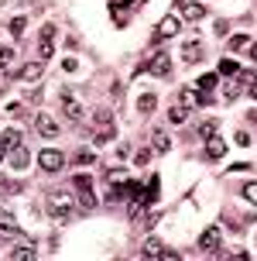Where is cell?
Wrapping results in <instances>:
<instances>
[{
    "label": "cell",
    "mask_w": 257,
    "mask_h": 261,
    "mask_svg": "<svg viewBox=\"0 0 257 261\" xmlns=\"http://www.w3.org/2000/svg\"><path fill=\"white\" fill-rule=\"evenodd\" d=\"M72 210H76L72 193H65V189H51V193H48V213L55 217V220H69Z\"/></svg>",
    "instance_id": "6da1fadb"
},
{
    "label": "cell",
    "mask_w": 257,
    "mask_h": 261,
    "mask_svg": "<svg viewBox=\"0 0 257 261\" xmlns=\"http://www.w3.org/2000/svg\"><path fill=\"white\" fill-rule=\"evenodd\" d=\"M72 186H76V196H79V203H82V206H96V196H93V179L90 175H82V172H79L76 179H72Z\"/></svg>",
    "instance_id": "7a4b0ae2"
},
{
    "label": "cell",
    "mask_w": 257,
    "mask_h": 261,
    "mask_svg": "<svg viewBox=\"0 0 257 261\" xmlns=\"http://www.w3.org/2000/svg\"><path fill=\"white\" fill-rule=\"evenodd\" d=\"M175 11H179V17H185V21H203L206 17V7L199 0H175Z\"/></svg>",
    "instance_id": "3957f363"
},
{
    "label": "cell",
    "mask_w": 257,
    "mask_h": 261,
    "mask_svg": "<svg viewBox=\"0 0 257 261\" xmlns=\"http://www.w3.org/2000/svg\"><path fill=\"white\" fill-rule=\"evenodd\" d=\"M38 165L45 172H62V165H65V155L59 151V148H45L38 155Z\"/></svg>",
    "instance_id": "277c9868"
},
{
    "label": "cell",
    "mask_w": 257,
    "mask_h": 261,
    "mask_svg": "<svg viewBox=\"0 0 257 261\" xmlns=\"http://www.w3.org/2000/svg\"><path fill=\"white\" fill-rule=\"evenodd\" d=\"M219 244H223V230H219V227H206L203 237H199V248H203L206 254H216Z\"/></svg>",
    "instance_id": "5b68a950"
},
{
    "label": "cell",
    "mask_w": 257,
    "mask_h": 261,
    "mask_svg": "<svg viewBox=\"0 0 257 261\" xmlns=\"http://www.w3.org/2000/svg\"><path fill=\"white\" fill-rule=\"evenodd\" d=\"M179 35V14H168V17H161V24H158V31H154V41H168Z\"/></svg>",
    "instance_id": "8992f818"
},
{
    "label": "cell",
    "mask_w": 257,
    "mask_h": 261,
    "mask_svg": "<svg viewBox=\"0 0 257 261\" xmlns=\"http://www.w3.org/2000/svg\"><path fill=\"white\" fill-rule=\"evenodd\" d=\"M7 162H11V169L14 172H24L27 169V162H31V155H27V148H11V155H7Z\"/></svg>",
    "instance_id": "52a82bcc"
},
{
    "label": "cell",
    "mask_w": 257,
    "mask_h": 261,
    "mask_svg": "<svg viewBox=\"0 0 257 261\" xmlns=\"http://www.w3.org/2000/svg\"><path fill=\"white\" fill-rule=\"evenodd\" d=\"M148 72H154V76H168V72H172V59H168L165 52H158L151 62H148Z\"/></svg>",
    "instance_id": "ba28073f"
},
{
    "label": "cell",
    "mask_w": 257,
    "mask_h": 261,
    "mask_svg": "<svg viewBox=\"0 0 257 261\" xmlns=\"http://www.w3.org/2000/svg\"><path fill=\"white\" fill-rule=\"evenodd\" d=\"M182 59H185V65L203 62V41H189V45H182Z\"/></svg>",
    "instance_id": "9c48e42d"
},
{
    "label": "cell",
    "mask_w": 257,
    "mask_h": 261,
    "mask_svg": "<svg viewBox=\"0 0 257 261\" xmlns=\"http://www.w3.org/2000/svg\"><path fill=\"white\" fill-rule=\"evenodd\" d=\"M17 144H21V130L7 127L4 134H0V158H4V151H11V148H17Z\"/></svg>",
    "instance_id": "30bf717a"
},
{
    "label": "cell",
    "mask_w": 257,
    "mask_h": 261,
    "mask_svg": "<svg viewBox=\"0 0 257 261\" xmlns=\"http://www.w3.org/2000/svg\"><path fill=\"white\" fill-rule=\"evenodd\" d=\"M209 100L213 96H203L199 90H182V103L185 107H209Z\"/></svg>",
    "instance_id": "8fae6325"
},
{
    "label": "cell",
    "mask_w": 257,
    "mask_h": 261,
    "mask_svg": "<svg viewBox=\"0 0 257 261\" xmlns=\"http://www.w3.org/2000/svg\"><path fill=\"white\" fill-rule=\"evenodd\" d=\"M216 83H219V72H206V76L195 79V86H199V93H203V96H209V93L216 90Z\"/></svg>",
    "instance_id": "7c38bea8"
},
{
    "label": "cell",
    "mask_w": 257,
    "mask_h": 261,
    "mask_svg": "<svg viewBox=\"0 0 257 261\" xmlns=\"http://www.w3.org/2000/svg\"><path fill=\"white\" fill-rule=\"evenodd\" d=\"M41 76H45L41 62H27V65H21V79H24V83H38Z\"/></svg>",
    "instance_id": "4fadbf2b"
},
{
    "label": "cell",
    "mask_w": 257,
    "mask_h": 261,
    "mask_svg": "<svg viewBox=\"0 0 257 261\" xmlns=\"http://www.w3.org/2000/svg\"><path fill=\"white\" fill-rule=\"evenodd\" d=\"M158 193H161V179H158V175H151V179H148V186H144V193H141V203H154V199H158Z\"/></svg>",
    "instance_id": "5bb4252c"
},
{
    "label": "cell",
    "mask_w": 257,
    "mask_h": 261,
    "mask_svg": "<svg viewBox=\"0 0 257 261\" xmlns=\"http://www.w3.org/2000/svg\"><path fill=\"white\" fill-rule=\"evenodd\" d=\"M35 124H38V130L45 134V138H55V134H59V124H55L48 114H38V120H35Z\"/></svg>",
    "instance_id": "9a60e30c"
},
{
    "label": "cell",
    "mask_w": 257,
    "mask_h": 261,
    "mask_svg": "<svg viewBox=\"0 0 257 261\" xmlns=\"http://www.w3.org/2000/svg\"><path fill=\"white\" fill-rule=\"evenodd\" d=\"M151 148L158 151V155H165L168 148H172V138H168L165 130H154V134H151Z\"/></svg>",
    "instance_id": "2e32d148"
},
{
    "label": "cell",
    "mask_w": 257,
    "mask_h": 261,
    "mask_svg": "<svg viewBox=\"0 0 257 261\" xmlns=\"http://www.w3.org/2000/svg\"><path fill=\"white\" fill-rule=\"evenodd\" d=\"M17 230L21 227H17V220H14L11 213H0V237H14Z\"/></svg>",
    "instance_id": "e0dca14e"
},
{
    "label": "cell",
    "mask_w": 257,
    "mask_h": 261,
    "mask_svg": "<svg viewBox=\"0 0 257 261\" xmlns=\"http://www.w3.org/2000/svg\"><path fill=\"white\" fill-rule=\"evenodd\" d=\"M223 151H226V144L219 141L216 134H213V138H206V155H209V158H223Z\"/></svg>",
    "instance_id": "ac0fdd59"
},
{
    "label": "cell",
    "mask_w": 257,
    "mask_h": 261,
    "mask_svg": "<svg viewBox=\"0 0 257 261\" xmlns=\"http://www.w3.org/2000/svg\"><path fill=\"white\" fill-rule=\"evenodd\" d=\"M106 182H110V186L117 189V186L130 182V172H127V169H110V172H106Z\"/></svg>",
    "instance_id": "d6986e66"
},
{
    "label": "cell",
    "mask_w": 257,
    "mask_h": 261,
    "mask_svg": "<svg viewBox=\"0 0 257 261\" xmlns=\"http://www.w3.org/2000/svg\"><path fill=\"white\" fill-rule=\"evenodd\" d=\"M65 117L69 120H82V107H79V100H72L69 93H65Z\"/></svg>",
    "instance_id": "ffe728a7"
},
{
    "label": "cell",
    "mask_w": 257,
    "mask_h": 261,
    "mask_svg": "<svg viewBox=\"0 0 257 261\" xmlns=\"http://www.w3.org/2000/svg\"><path fill=\"white\" fill-rule=\"evenodd\" d=\"M154 103H158V100H154V93H144L141 100H137V110H141V114H151Z\"/></svg>",
    "instance_id": "44dd1931"
},
{
    "label": "cell",
    "mask_w": 257,
    "mask_h": 261,
    "mask_svg": "<svg viewBox=\"0 0 257 261\" xmlns=\"http://www.w3.org/2000/svg\"><path fill=\"white\" fill-rule=\"evenodd\" d=\"M144 254H148V258H158V254H161V241H158V237H148V244H144Z\"/></svg>",
    "instance_id": "7402d4cb"
},
{
    "label": "cell",
    "mask_w": 257,
    "mask_h": 261,
    "mask_svg": "<svg viewBox=\"0 0 257 261\" xmlns=\"http://www.w3.org/2000/svg\"><path fill=\"white\" fill-rule=\"evenodd\" d=\"M7 28H11V35H14V38H21V35H24V28H27V17H14V21H11Z\"/></svg>",
    "instance_id": "603a6c76"
},
{
    "label": "cell",
    "mask_w": 257,
    "mask_h": 261,
    "mask_svg": "<svg viewBox=\"0 0 257 261\" xmlns=\"http://www.w3.org/2000/svg\"><path fill=\"white\" fill-rule=\"evenodd\" d=\"M11 65H14V48L0 45V69H11Z\"/></svg>",
    "instance_id": "cb8c5ba5"
},
{
    "label": "cell",
    "mask_w": 257,
    "mask_h": 261,
    "mask_svg": "<svg viewBox=\"0 0 257 261\" xmlns=\"http://www.w3.org/2000/svg\"><path fill=\"white\" fill-rule=\"evenodd\" d=\"M237 72H240V69H237L233 59H223V62H219V76H237Z\"/></svg>",
    "instance_id": "d4e9b609"
},
{
    "label": "cell",
    "mask_w": 257,
    "mask_h": 261,
    "mask_svg": "<svg viewBox=\"0 0 257 261\" xmlns=\"http://www.w3.org/2000/svg\"><path fill=\"white\" fill-rule=\"evenodd\" d=\"M185 117H189V110H182V107H172L168 110V120L172 124H185Z\"/></svg>",
    "instance_id": "484cf974"
},
{
    "label": "cell",
    "mask_w": 257,
    "mask_h": 261,
    "mask_svg": "<svg viewBox=\"0 0 257 261\" xmlns=\"http://www.w3.org/2000/svg\"><path fill=\"white\" fill-rule=\"evenodd\" d=\"M216 120H203V124H199V138H213V134H216Z\"/></svg>",
    "instance_id": "4316f807"
},
{
    "label": "cell",
    "mask_w": 257,
    "mask_h": 261,
    "mask_svg": "<svg viewBox=\"0 0 257 261\" xmlns=\"http://www.w3.org/2000/svg\"><path fill=\"white\" fill-rule=\"evenodd\" d=\"M110 138H113V124L106 120V124H103V127H100V134H96V144H106V141H110Z\"/></svg>",
    "instance_id": "83f0119b"
},
{
    "label": "cell",
    "mask_w": 257,
    "mask_h": 261,
    "mask_svg": "<svg viewBox=\"0 0 257 261\" xmlns=\"http://www.w3.org/2000/svg\"><path fill=\"white\" fill-rule=\"evenodd\" d=\"M0 189H4L7 196H17V193H21V186H17V182H11L7 175H0Z\"/></svg>",
    "instance_id": "f1b7e54d"
},
{
    "label": "cell",
    "mask_w": 257,
    "mask_h": 261,
    "mask_svg": "<svg viewBox=\"0 0 257 261\" xmlns=\"http://www.w3.org/2000/svg\"><path fill=\"white\" fill-rule=\"evenodd\" d=\"M230 48H233V52H240V48H250V38H247V35H233V38H230Z\"/></svg>",
    "instance_id": "f546056e"
},
{
    "label": "cell",
    "mask_w": 257,
    "mask_h": 261,
    "mask_svg": "<svg viewBox=\"0 0 257 261\" xmlns=\"http://www.w3.org/2000/svg\"><path fill=\"white\" fill-rule=\"evenodd\" d=\"M11 258H14V261H31V258H35V251H31V248H14Z\"/></svg>",
    "instance_id": "4dcf8cb0"
},
{
    "label": "cell",
    "mask_w": 257,
    "mask_h": 261,
    "mask_svg": "<svg viewBox=\"0 0 257 261\" xmlns=\"http://www.w3.org/2000/svg\"><path fill=\"white\" fill-rule=\"evenodd\" d=\"M240 90H244V83H240V76H237L230 86H226V100H237V96H240Z\"/></svg>",
    "instance_id": "1f68e13d"
},
{
    "label": "cell",
    "mask_w": 257,
    "mask_h": 261,
    "mask_svg": "<svg viewBox=\"0 0 257 261\" xmlns=\"http://www.w3.org/2000/svg\"><path fill=\"white\" fill-rule=\"evenodd\" d=\"M244 199H250V203H257V182H244Z\"/></svg>",
    "instance_id": "d6a6232c"
},
{
    "label": "cell",
    "mask_w": 257,
    "mask_h": 261,
    "mask_svg": "<svg viewBox=\"0 0 257 261\" xmlns=\"http://www.w3.org/2000/svg\"><path fill=\"white\" fill-rule=\"evenodd\" d=\"M41 41H55V24H45V28H41Z\"/></svg>",
    "instance_id": "836d02e7"
},
{
    "label": "cell",
    "mask_w": 257,
    "mask_h": 261,
    "mask_svg": "<svg viewBox=\"0 0 257 261\" xmlns=\"http://www.w3.org/2000/svg\"><path fill=\"white\" fill-rule=\"evenodd\" d=\"M233 141L240 144V148H247V144H250V134H247V130H237V138H233Z\"/></svg>",
    "instance_id": "e575fe53"
},
{
    "label": "cell",
    "mask_w": 257,
    "mask_h": 261,
    "mask_svg": "<svg viewBox=\"0 0 257 261\" xmlns=\"http://www.w3.org/2000/svg\"><path fill=\"white\" fill-rule=\"evenodd\" d=\"M76 162H82V165H93V151H76Z\"/></svg>",
    "instance_id": "d590c367"
},
{
    "label": "cell",
    "mask_w": 257,
    "mask_h": 261,
    "mask_svg": "<svg viewBox=\"0 0 257 261\" xmlns=\"http://www.w3.org/2000/svg\"><path fill=\"white\" fill-rule=\"evenodd\" d=\"M158 258H168V261H175V258H179V251H168V248H161V254H158Z\"/></svg>",
    "instance_id": "8d00e7d4"
},
{
    "label": "cell",
    "mask_w": 257,
    "mask_h": 261,
    "mask_svg": "<svg viewBox=\"0 0 257 261\" xmlns=\"http://www.w3.org/2000/svg\"><path fill=\"white\" fill-rule=\"evenodd\" d=\"M250 59H254V62H257V45H250Z\"/></svg>",
    "instance_id": "74e56055"
},
{
    "label": "cell",
    "mask_w": 257,
    "mask_h": 261,
    "mask_svg": "<svg viewBox=\"0 0 257 261\" xmlns=\"http://www.w3.org/2000/svg\"><path fill=\"white\" fill-rule=\"evenodd\" d=\"M250 96H257V83H250Z\"/></svg>",
    "instance_id": "f35d334b"
}]
</instances>
